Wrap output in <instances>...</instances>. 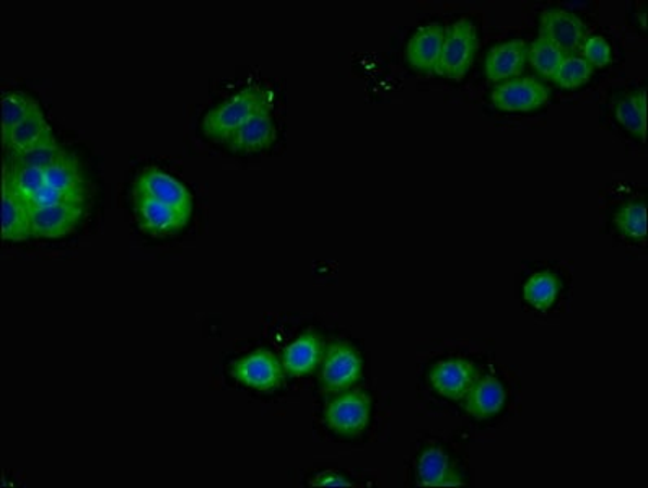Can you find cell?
<instances>
[{"instance_id": "9c48e42d", "label": "cell", "mask_w": 648, "mask_h": 488, "mask_svg": "<svg viewBox=\"0 0 648 488\" xmlns=\"http://www.w3.org/2000/svg\"><path fill=\"white\" fill-rule=\"evenodd\" d=\"M539 38L558 46L568 55H577L588 38L584 20L565 9H548L539 18Z\"/></svg>"}, {"instance_id": "277c9868", "label": "cell", "mask_w": 648, "mask_h": 488, "mask_svg": "<svg viewBox=\"0 0 648 488\" xmlns=\"http://www.w3.org/2000/svg\"><path fill=\"white\" fill-rule=\"evenodd\" d=\"M362 375L363 359L352 343L334 342L327 347L320 372V385L324 391L339 395L353 388Z\"/></svg>"}, {"instance_id": "ba28073f", "label": "cell", "mask_w": 648, "mask_h": 488, "mask_svg": "<svg viewBox=\"0 0 648 488\" xmlns=\"http://www.w3.org/2000/svg\"><path fill=\"white\" fill-rule=\"evenodd\" d=\"M479 376V368L473 360L451 356L432 365L428 383L440 398L458 402L466 398Z\"/></svg>"}, {"instance_id": "484cf974", "label": "cell", "mask_w": 648, "mask_h": 488, "mask_svg": "<svg viewBox=\"0 0 648 488\" xmlns=\"http://www.w3.org/2000/svg\"><path fill=\"white\" fill-rule=\"evenodd\" d=\"M68 155L71 153L65 152L59 146L42 147V149L32 150V152L13 153V163L15 166H35V168L45 170Z\"/></svg>"}, {"instance_id": "4fadbf2b", "label": "cell", "mask_w": 648, "mask_h": 488, "mask_svg": "<svg viewBox=\"0 0 648 488\" xmlns=\"http://www.w3.org/2000/svg\"><path fill=\"white\" fill-rule=\"evenodd\" d=\"M447 28L440 23H428L415 29L406 46V61L412 68L431 74L437 67L444 48Z\"/></svg>"}, {"instance_id": "8fae6325", "label": "cell", "mask_w": 648, "mask_h": 488, "mask_svg": "<svg viewBox=\"0 0 648 488\" xmlns=\"http://www.w3.org/2000/svg\"><path fill=\"white\" fill-rule=\"evenodd\" d=\"M84 214V205L75 204L29 209L33 237L46 238V240L67 237L77 230Z\"/></svg>"}, {"instance_id": "44dd1931", "label": "cell", "mask_w": 648, "mask_h": 488, "mask_svg": "<svg viewBox=\"0 0 648 488\" xmlns=\"http://www.w3.org/2000/svg\"><path fill=\"white\" fill-rule=\"evenodd\" d=\"M618 123L624 129L639 137L640 140L647 139V93L646 90L634 91L630 97L621 100L614 110Z\"/></svg>"}, {"instance_id": "cb8c5ba5", "label": "cell", "mask_w": 648, "mask_h": 488, "mask_svg": "<svg viewBox=\"0 0 648 488\" xmlns=\"http://www.w3.org/2000/svg\"><path fill=\"white\" fill-rule=\"evenodd\" d=\"M565 58H568V54L561 51L558 46L539 38V36L532 45H528V62L546 80H552L559 65L562 64Z\"/></svg>"}, {"instance_id": "e0dca14e", "label": "cell", "mask_w": 648, "mask_h": 488, "mask_svg": "<svg viewBox=\"0 0 648 488\" xmlns=\"http://www.w3.org/2000/svg\"><path fill=\"white\" fill-rule=\"evenodd\" d=\"M3 146L9 147L10 152L25 153L42 147L58 146V142L41 108H38L32 116L26 117L10 133L7 140H3Z\"/></svg>"}, {"instance_id": "ac0fdd59", "label": "cell", "mask_w": 648, "mask_h": 488, "mask_svg": "<svg viewBox=\"0 0 648 488\" xmlns=\"http://www.w3.org/2000/svg\"><path fill=\"white\" fill-rule=\"evenodd\" d=\"M32 217L29 209L16 192L3 183L2 195V238L3 241L23 243L32 238Z\"/></svg>"}, {"instance_id": "ffe728a7", "label": "cell", "mask_w": 648, "mask_h": 488, "mask_svg": "<svg viewBox=\"0 0 648 488\" xmlns=\"http://www.w3.org/2000/svg\"><path fill=\"white\" fill-rule=\"evenodd\" d=\"M561 278L551 271H539L526 280L523 298L529 306L538 311H548L554 306L561 293Z\"/></svg>"}, {"instance_id": "4316f807", "label": "cell", "mask_w": 648, "mask_h": 488, "mask_svg": "<svg viewBox=\"0 0 648 488\" xmlns=\"http://www.w3.org/2000/svg\"><path fill=\"white\" fill-rule=\"evenodd\" d=\"M578 55L594 68H603L613 62V49H611L610 42L600 35H588Z\"/></svg>"}, {"instance_id": "7a4b0ae2", "label": "cell", "mask_w": 648, "mask_h": 488, "mask_svg": "<svg viewBox=\"0 0 648 488\" xmlns=\"http://www.w3.org/2000/svg\"><path fill=\"white\" fill-rule=\"evenodd\" d=\"M477 51V29L470 18L451 23L445 35L444 48L434 74L448 80L466 77Z\"/></svg>"}, {"instance_id": "5bb4252c", "label": "cell", "mask_w": 648, "mask_h": 488, "mask_svg": "<svg viewBox=\"0 0 648 488\" xmlns=\"http://www.w3.org/2000/svg\"><path fill=\"white\" fill-rule=\"evenodd\" d=\"M273 110L260 111L234 134L225 146L237 155H253L264 152L276 142L277 130Z\"/></svg>"}, {"instance_id": "83f0119b", "label": "cell", "mask_w": 648, "mask_h": 488, "mask_svg": "<svg viewBox=\"0 0 648 488\" xmlns=\"http://www.w3.org/2000/svg\"><path fill=\"white\" fill-rule=\"evenodd\" d=\"M313 487H350L352 483L347 480L342 474L334 473V471H326V473L319 474L315 479L312 480Z\"/></svg>"}, {"instance_id": "3957f363", "label": "cell", "mask_w": 648, "mask_h": 488, "mask_svg": "<svg viewBox=\"0 0 648 488\" xmlns=\"http://www.w3.org/2000/svg\"><path fill=\"white\" fill-rule=\"evenodd\" d=\"M372 421V398L362 389L339 392L324 411V422L333 434L357 438L369 428Z\"/></svg>"}, {"instance_id": "5b68a950", "label": "cell", "mask_w": 648, "mask_h": 488, "mask_svg": "<svg viewBox=\"0 0 648 488\" xmlns=\"http://www.w3.org/2000/svg\"><path fill=\"white\" fill-rule=\"evenodd\" d=\"M230 373L240 385L260 392L276 391L286 376L283 362L267 349H257L235 360Z\"/></svg>"}, {"instance_id": "2e32d148", "label": "cell", "mask_w": 648, "mask_h": 488, "mask_svg": "<svg viewBox=\"0 0 648 488\" xmlns=\"http://www.w3.org/2000/svg\"><path fill=\"white\" fill-rule=\"evenodd\" d=\"M324 356V340L320 334L303 333L297 337L286 350H284L283 362L284 372L292 378H302L310 375L322 365Z\"/></svg>"}, {"instance_id": "7c38bea8", "label": "cell", "mask_w": 648, "mask_h": 488, "mask_svg": "<svg viewBox=\"0 0 648 488\" xmlns=\"http://www.w3.org/2000/svg\"><path fill=\"white\" fill-rule=\"evenodd\" d=\"M528 62V42L525 39H510L494 46L486 55L484 72L490 82L502 84L510 78L520 77Z\"/></svg>"}, {"instance_id": "d4e9b609", "label": "cell", "mask_w": 648, "mask_h": 488, "mask_svg": "<svg viewBox=\"0 0 648 488\" xmlns=\"http://www.w3.org/2000/svg\"><path fill=\"white\" fill-rule=\"evenodd\" d=\"M594 72L595 68L581 55H568L559 65L552 82L564 90H577L590 80Z\"/></svg>"}, {"instance_id": "30bf717a", "label": "cell", "mask_w": 648, "mask_h": 488, "mask_svg": "<svg viewBox=\"0 0 648 488\" xmlns=\"http://www.w3.org/2000/svg\"><path fill=\"white\" fill-rule=\"evenodd\" d=\"M134 212L140 230L153 238L173 237L185 230L189 222V217L172 205L144 196H134Z\"/></svg>"}, {"instance_id": "603a6c76", "label": "cell", "mask_w": 648, "mask_h": 488, "mask_svg": "<svg viewBox=\"0 0 648 488\" xmlns=\"http://www.w3.org/2000/svg\"><path fill=\"white\" fill-rule=\"evenodd\" d=\"M614 225L623 237L633 241H644L647 238V208L646 202H626L618 211Z\"/></svg>"}, {"instance_id": "6da1fadb", "label": "cell", "mask_w": 648, "mask_h": 488, "mask_svg": "<svg viewBox=\"0 0 648 488\" xmlns=\"http://www.w3.org/2000/svg\"><path fill=\"white\" fill-rule=\"evenodd\" d=\"M264 110H273L267 91L260 87L241 88L202 117V134L212 142L227 143L244 124Z\"/></svg>"}, {"instance_id": "7402d4cb", "label": "cell", "mask_w": 648, "mask_h": 488, "mask_svg": "<svg viewBox=\"0 0 648 488\" xmlns=\"http://www.w3.org/2000/svg\"><path fill=\"white\" fill-rule=\"evenodd\" d=\"M39 104L23 91H5L2 97V139L7 140L13 129L32 116Z\"/></svg>"}, {"instance_id": "9a60e30c", "label": "cell", "mask_w": 648, "mask_h": 488, "mask_svg": "<svg viewBox=\"0 0 648 488\" xmlns=\"http://www.w3.org/2000/svg\"><path fill=\"white\" fill-rule=\"evenodd\" d=\"M463 401L464 409L474 421H490L506 408V386L497 376H479Z\"/></svg>"}, {"instance_id": "8992f818", "label": "cell", "mask_w": 648, "mask_h": 488, "mask_svg": "<svg viewBox=\"0 0 648 488\" xmlns=\"http://www.w3.org/2000/svg\"><path fill=\"white\" fill-rule=\"evenodd\" d=\"M134 196H144L172 205L189 218L195 209V198L188 186L157 166H147L137 175L134 182Z\"/></svg>"}, {"instance_id": "d6986e66", "label": "cell", "mask_w": 648, "mask_h": 488, "mask_svg": "<svg viewBox=\"0 0 648 488\" xmlns=\"http://www.w3.org/2000/svg\"><path fill=\"white\" fill-rule=\"evenodd\" d=\"M419 486H464L457 471L451 466L450 458L441 448H427L418 461Z\"/></svg>"}, {"instance_id": "52a82bcc", "label": "cell", "mask_w": 648, "mask_h": 488, "mask_svg": "<svg viewBox=\"0 0 648 488\" xmlns=\"http://www.w3.org/2000/svg\"><path fill=\"white\" fill-rule=\"evenodd\" d=\"M551 93L535 77H515L494 88L490 101L497 110L506 113H529L548 104Z\"/></svg>"}]
</instances>
